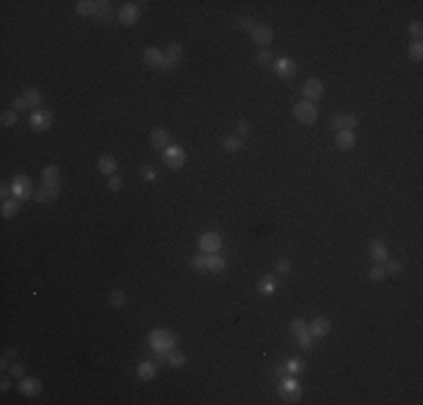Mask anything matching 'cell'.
I'll return each instance as SVG.
<instances>
[{
	"label": "cell",
	"mask_w": 423,
	"mask_h": 405,
	"mask_svg": "<svg viewBox=\"0 0 423 405\" xmlns=\"http://www.w3.org/2000/svg\"><path fill=\"white\" fill-rule=\"evenodd\" d=\"M97 11H99V0H79L77 2L79 16H97Z\"/></svg>",
	"instance_id": "22"
},
{
	"label": "cell",
	"mask_w": 423,
	"mask_h": 405,
	"mask_svg": "<svg viewBox=\"0 0 423 405\" xmlns=\"http://www.w3.org/2000/svg\"><path fill=\"white\" fill-rule=\"evenodd\" d=\"M254 61H257L259 65H268L270 61H272V54H270L268 48H264V50H259V52L254 54Z\"/></svg>",
	"instance_id": "39"
},
{
	"label": "cell",
	"mask_w": 423,
	"mask_h": 405,
	"mask_svg": "<svg viewBox=\"0 0 423 405\" xmlns=\"http://www.w3.org/2000/svg\"><path fill=\"white\" fill-rule=\"evenodd\" d=\"M167 365L169 367H185L187 365V356L180 349H171V351H167Z\"/></svg>",
	"instance_id": "24"
},
{
	"label": "cell",
	"mask_w": 423,
	"mask_h": 405,
	"mask_svg": "<svg viewBox=\"0 0 423 405\" xmlns=\"http://www.w3.org/2000/svg\"><path fill=\"white\" fill-rule=\"evenodd\" d=\"M225 259L223 257H218V255H207V270L210 272H223L225 270Z\"/></svg>",
	"instance_id": "28"
},
{
	"label": "cell",
	"mask_w": 423,
	"mask_h": 405,
	"mask_svg": "<svg viewBox=\"0 0 423 405\" xmlns=\"http://www.w3.org/2000/svg\"><path fill=\"white\" fill-rule=\"evenodd\" d=\"M223 149L225 151H241L243 149V138L241 135H228V138H223Z\"/></svg>",
	"instance_id": "27"
},
{
	"label": "cell",
	"mask_w": 423,
	"mask_h": 405,
	"mask_svg": "<svg viewBox=\"0 0 423 405\" xmlns=\"http://www.w3.org/2000/svg\"><path fill=\"white\" fill-rule=\"evenodd\" d=\"M221 234L218 232H205V234H201V239H198V248H201L205 255H216L218 250H221Z\"/></svg>",
	"instance_id": "6"
},
{
	"label": "cell",
	"mask_w": 423,
	"mask_h": 405,
	"mask_svg": "<svg viewBox=\"0 0 423 405\" xmlns=\"http://www.w3.org/2000/svg\"><path fill=\"white\" fill-rule=\"evenodd\" d=\"M293 117L302 124V126H311V124L317 122V108L313 101H297L293 106Z\"/></svg>",
	"instance_id": "2"
},
{
	"label": "cell",
	"mask_w": 423,
	"mask_h": 405,
	"mask_svg": "<svg viewBox=\"0 0 423 405\" xmlns=\"http://www.w3.org/2000/svg\"><path fill=\"white\" fill-rule=\"evenodd\" d=\"M171 144V135H169V131H164V128H153V131H151V146H153V149H167V146H169Z\"/></svg>",
	"instance_id": "17"
},
{
	"label": "cell",
	"mask_w": 423,
	"mask_h": 405,
	"mask_svg": "<svg viewBox=\"0 0 423 405\" xmlns=\"http://www.w3.org/2000/svg\"><path fill=\"white\" fill-rule=\"evenodd\" d=\"M191 268H194V270H198V272L207 270V255H205V252H203V255H196L194 259H191Z\"/></svg>",
	"instance_id": "37"
},
{
	"label": "cell",
	"mask_w": 423,
	"mask_h": 405,
	"mask_svg": "<svg viewBox=\"0 0 423 405\" xmlns=\"http://www.w3.org/2000/svg\"><path fill=\"white\" fill-rule=\"evenodd\" d=\"M302 95H304L306 101H313V104H315V101L322 99V95H324V84L320 79H308L306 84L302 86Z\"/></svg>",
	"instance_id": "10"
},
{
	"label": "cell",
	"mask_w": 423,
	"mask_h": 405,
	"mask_svg": "<svg viewBox=\"0 0 423 405\" xmlns=\"http://www.w3.org/2000/svg\"><path fill=\"white\" fill-rule=\"evenodd\" d=\"M149 345L153 347L155 353L158 351L167 353V351H171V349L178 345V338H176L174 333H169L167 329H155V331L149 333Z\"/></svg>",
	"instance_id": "1"
},
{
	"label": "cell",
	"mask_w": 423,
	"mask_h": 405,
	"mask_svg": "<svg viewBox=\"0 0 423 405\" xmlns=\"http://www.w3.org/2000/svg\"><path fill=\"white\" fill-rule=\"evenodd\" d=\"M241 27H243V29H250V32H252L254 21H252V18H241Z\"/></svg>",
	"instance_id": "49"
},
{
	"label": "cell",
	"mask_w": 423,
	"mask_h": 405,
	"mask_svg": "<svg viewBox=\"0 0 423 405\" xmlns=\"http://www.w3.org/2000/svg\"><path fill=\"white\" fill-rule=\"evenodd\" d=\"M122 187H124L122 178H120V176H111V180H108V189H111V192H120Z\"/></svg>",
	"instance_id": "46"
},
{
	"label": "cell",
	"mask_w": 423,
	"mask_h": 405,
	"mask_svg": "<svg viewBox=\"0 0 423 405\" xmlns=\"http://www.w3.org/2000/svg\"><path fill=\"white\" fill-rule=\"evenodd\" d=\"M369 277L374 279V282H383V279L387 277V272H385V266L383 263H374L369 270Z\"/></svg>",
	"instance_id": "34"
},
{
	"label": "cell",
	"mask_w": 423,
	"mask_h": 405,
	"mask_svg": "<svg viewBox=\"0 0 423 405\" xmlns=\"http://www.w3.org/2000/svg\"><path fill=\"white\" fill-rule=\"evenodd\" d=\"M295 340H297V345H300L302 349H313V340H315V338H313L308 331H304V333L295 336Z\"/></svg>",
	"instance_id": "35"
},
{
	"label": "cell",
	"mask_w": 423,
	"mask_h": 405,
	"mask_svg": "<svg viewBox=\"0 0 423 405\" xmlns=\"http://www.w3.org/2000/svg\"><path fill=\"white\" fill-rule=\"evenodd\" d=\"M0 122H2V126H14V124L18 122V113L16 111H2V115H0Z\"/></svg>",
	"instance_id": "33"
},
{
	"label": "cell",
	"mask_w": 423,
	"mask_h": 405,
	"mask_svg": "<svg viewBox=\"0 0 423 405\" xmlns=\"http://www.w3.org/2000/svg\"><path fill=\"white\" fill-rule=\"evenodd\" d=\"M257 290H259L261 295H272L277 290V282L272 277H261L259 284H257Z\"/></svg>",
	"instance_id": "29"
},
{
	"label": "cell",
	"mask_w": 423,
	"mask_h": 405,
	"mask_svg": "<svg viewBox=\"0 0 423 405\" xmlns=\"http://www.w3.org/2000/svg\"><path fill=\"white\" fill-rule=\"evenodd\" d=\"M18 387H21V392L25 396H38L43 392V383L38 378H34V376H32V378H27V376H25V378H21Z\"/></svg>",
	"instance_id": "15"
},
{
	"label": "cell",
	"mask_w": 423,
	"mask_h": 405,
	"mask_svg": "<svg viewBox=\"0 0 423 405\" xmlns=\"http://www.w3.org/2000/svg\"><path fill=\"white\" fill-rule=\"evenodd\" d=\"M59 178H61V171H59L57 165H48L43 167L41 171V180L43 185H59Z\"/></svg>",
	"instance_id": "23"
},
{
	"label": "cell",
	"mask_w": 423,
	"mask_h": 405,
	"mask_svg": "<svg viewBox=\"0 0 423 405\" xmlns=\"http://www.w3.org/2000/svg\"><path fill=\"white\" fill-rule=\"evenodd\" d=\"M108 302H111V306L122 309L124 304H126V293H124L122 288H113L111 293H108Z\"/></svg>",
	"instance_id": "30"
},
{
	"label": "cell",
	"mask_w": 423,
	"mask_h": 405,
	"mask_svg": "<svg viewBox=\"0 0 423 405\" xmlns=\"http://www.w3.org/2000/svg\"><path fill=\"white\" fill-rule=\"evenodd\" d=\"M302 369H304V363L297 360V358H291L288 365H286V372H291V374H297V372H302Z\"/></svg>",
	"instance_id": "44"
},
{
	"label": "cell",
	"mask_w": 423,
	"mask_h": 405,
	"mask_svg": "<svg viewBox=\"0 0 423 405\" xmlns=\"http://www.w3.org/2000/svg\"><path fill=\"white\" fill-rule=\"evenodd\" d=\"M279 394L284 396V399H288L291 403H295V399L300 396V385H297V380L284 378V380L279 383Z\"/></svg>",
	"instance_id": "14"
},
{
	"label": "cell",
	"mask_w": 423,
	"mask_h": 405,
	"mask_svg": "<svg viewBox=\"0 0 423 405\" xmlns=\"http://www.w3.org/2000/svg\"><path fill=\"white\" fill-rule=\"evenodd\" d=\"M250 36H252V43H257V45L264 50V48H268L270 43H272L275 32H272V27H268V25H254L252 32H250Z\"/></svg>",
	"instance_id": "7"
},
{
	"label": "cell",
	"mask_w": 423,
	"mask_h": 405,
	"mask_svg": "<svg viewBox=\"0 0 423 405\" xmlns=\"http://www.w3.org/2000/svg\"><path fill=\"white\" fill-rule=\"evenodd\" d=\"M30 126L34 128V131H48L50 126H52V113L50 111H41V108H36V111L30 115Z\"/></svg>",
	"instance_id": "9"
},
{
	"label": "cell",
	"mask_w": 423,
	"mask_h": 405,
	"mask_svg": "<svg viewBox=\"0 0 423 405\" xmlns=\"http://www.w3.org/2000/svg\"><path fill=\"white\" fill-rule=\"evenodd\" d=\"M11 111H16V113H23V111H30V104H27L25 97H16L14 99V104H11Z\"/></svg>",
	"instance_id": "41"
},
{
	"label": "cell",
	"mask_w": 423,
	"mask_h": 405,
	"mask_svg": "<svg viewBox=\"0 0 423 405\" xmlns=\"http://www.w3.org/2000/svg\"><path fill=\"white\" fill-rule=\"evenodd\" d=\"M9 374L14 376V378H25V365H21V363H11V367H9Z\"/></svg>",
	"instance_id": "42"
},
{
	"label": "cell",
	"mask_w": 423,
	"mask_h": 405,
	"mask_svg": "<svg viewBox=\"0 0 423 405\" xmlns=\"http://www.w3.org/2000/svg\"><path fill=\"white\" fill-rule=\"evenodd\" d=\"M407 29H410V34H412V36L417 38V41H421V34H423V25H421V21H412Z\"/></svg>",
	"instance_id": "43"
},
{
	"label": "cell",
	"mask_w": 423,
	"mask_h": 405,
	"mask_svg": "<svg viewBox=\"0 0 423 405\" xmlns=\"http://www.w3.org/2000/svg\"><path fill=\"white\" fill-rule=\"evenodd\" d=\"M275 374H277V376H284V374H286V367H284V365H279V367L275 369Z\"/></svg>",
	"instance_id": "51"
},
{
	"label": "cell",
	"mask_w": 423,
	"mask_h": 405,
	"mask_svg": "<svg viewBox=\"0 0 423 405\" xmlns=\"http://www.w3.org/2000/svg\"><path fill=\"white\" fill-rule=\"evenodd\" d=\"M142 59H144V63L147 65H151V68H160L162 65V61H164V50H160V48H147L142 52Z\"/></svg>",
	"instance_id": "16"
},
{
	"label": "cell",
	"mask_w": 423,
	"mask_h": 405,
	"mask_svg": "<svg viewBox=\"0 0 423 405\" xmlns=\"http://www.w3.org/2000/svg\"><path fill=\"white\" fill-rule=\"evenodd\" d=\"M383 266H385V272H387V275H401L403 268H405L401 261H392V259H387Z\"/></svg>",
	"instance_id": "36"
},
{
	"label": "cell",
	"mask_w": 423,
	"mask_h": 405,
	"mask_svg": "<svg viewBox=\"0 0 423 405\" xmlns=\"http://www.w3.org/2000/svg\"><path fill=\"white\" fill-rule=\"evenodd\" d=\"M0 212H2L5 219H14V216L18 214V198H7V201H2Z\"/></svg>",
	"instance_id": "25"
},
{
	"label": "cell",
	"mask_w": 423,
	"mask_h": 405,
	"mask_svg": "<svg viewBox=\"0 0 423 405\" xmlns=\"http://www.w3.org/2000/svg\"><path fill=\"white\" fill-rule=\"evenodd\" d=\"M11 192H14V198L25 201V198L34 196L36 189L32 187V178L25 176V174H18V176H14V180H11Z\"/></svg>",
	"instance_id": "4"
},
{
	"label": "cell",
	"mask_w": 423,
	"mask_h": 405,
	"mask_svg": "<svg viewBox=\"0 0 423 405\" xmlns=\"http://www.w3.org/2000/svg\"><path fill=\"white\" fill-rule=\"evenodd\" d=\"M140 14H142V7H140L138 2H126V5H122V9H120V23L131 27L140 21Z\"/></svg>",
	"instance_id": "8"
},
{
	"label": "cell",
	"mask_w": 423,
	"mask_h": 405,
	"mask_svg": "<svg viewBox=\"0 0 423 405\" xmlns=\"http://www.w3.org/2000/svg\"><path fill=\"white\" fill-rule=\"evenodd\" d=\"M369 257L376 263H385L390 259V248L383 241H371L369 243Z\"/></svg>",
	"instance_id": "13"
},
{
	"label": "cell",
	"mask_w": 423,
	"mask_h": 405,
	"mask_svg": "<svg viewBox=\"0 0 423 405\" xmlns=\"http://www.w3.org/2000/svg\"><path fill=\"white\" fill-rule=\"evenodd\" d=\"M16 356H18V351L14 349V347H9V349L5 351V358H9V360H16Z\"/></svg>",
	"instance_id": "50"
},
{
	"label": "cell",
	"mask_w": 423,
	"mask_h": 405,
	"mask_svg": "<svg viewBox=\"0 0 423 405\" xmlns=\"http://www.w3.org/2000/svg\"><path fill=\"white\" fill-rule=\"evenodd\" d=\"M407 54L412 61H421L423 59V43L421 41H414L410 48H407Z\"/></svg>",
	"instance_id": "32"
},
{
	"label": "cell",
	"mask_w": 423,
	"mask_h": 405,
	"mask_svg": "<svg viewBox=\"0 0 423 405\" xmlns=\"http://www.w3.org/2000/svg\"><path fill=\"white\" fill-rule=\"evenodd\" d=\"M304 331H308V324L302 318H295V320L291 322V333L293 336H300V333H304Z\"/></svg>",
	"instance_id": "38"
},
{
	"label": "cell",
	"mask_w": 423,
	"mask_h": 405,
	"mask_svg": "<svg viewBox=\"0 0 423 405\" xmlns=\"http://www.w3.org/2000/svg\"><path fill=\"white\" fill-rule=\"evenodd\" d=\"M155 374H158V369H155V363H140L138 365V376L142 380H153L155 378Z\"/></svg>",
	"instance_id": "26"
},
{
	"label": "cell",
	"mask_w": 423,
	"mask_h": 405,
	"mask_svg": "<svg viewBox=\"0 0 423 405\" xmlns=\"http://www.w3.org/2000/svg\"><path fill=\"white\" fill-rule=\"evenodd\" d=\"M9 192H11V185L2 182V187H0V196H2V201H7V198H9Z\"/></svg>",
	"instance_id": "48"
},
{
	"label": "cell",
	"mask_w": 423,
	"mask_h": 405,
	"mask_svg": "<svg viewBox=\"0 0 423 405\" xmlns=\"http://www.w3.org/2000/svg\"><path fill=\"white\" fill-rule=\"evenodd\" d=\"M162 160H164V165L169 167V169H180V167L185 165V160H187V153H185V149H182L180 144H169V146L162 151Z\"/></svg>",
	"instance_id": "3"
},
{
	"label": "cell",
	"mask_w": 423,
	"mask_h": 405,
	"mask_svg": "<svg viewBox=\"0 0 423 405\" xmlns=\"http://www.w3.org/2000/svg\"><path fill=\"white\" fill-rule=\"evenodd\" d=\"M11 380H14V376H11V374L7 376V374H5V376H2V380H0V389H2V392H9Z\"/></svg>",
	"instance_id": "47"
},
{
	"label": "cell",
	"mask_w": 423,
	"mask_h": 405,
	"mask_svg": "<svg viewBox=\"0 0 423 405\" xmlns=\"http://www.w3.org/2000/svg\"><path fill=\"white\" fill-rule=\"evenodd\" d=\"M237 135H241V138L250 135V122L248 119H239L237 122Z\"/></svg>",
	"instance_id": "45"
},
{
	"label": "cell",
	"mask_w": 423,
	"mask_h": 405,
	"mask_svg": "<svg viewBox=\"0 0 423 405\" xmlns=\"http://www.w3.org/2000/svg\"><path fill=\"white\" fill-rule=\"evenodd\" d=\"M180 59H182V45H180L178 41L169 43L167 50H164V61H162V65H160V70H162V72H169L171 68L178 65Z\"/></svg>",
	"instance_id": "5"
},
{
	"label": "cell",
	"mask_w": 423,
	"mask_h": 405,
	"mask_svg": "<svg viewBox=\"0 0 423 405\" xmlns=\"http://www.w3.org/2000/svg\"><path fill=\"white\" fill-rule=\"evenodd\" d=\"M275 272L277 275H281V277H286V275H291V261L288 259H279L275 266Z\"/></svg>",
	"instance_id": "40"
},
{
	"label": "cell",
	"mask_w": 423,
	"mask_h": 405,
	"mask_svg": "<svg viewBox=\"0 0 423 405\" xmlns=\"http://www.w3.org/2000/svg\"><path fill=\"white\" fill-rule=\"evenodd\" d=\"M354 144H356L354 131H338V133H335V146H338L340 151L354 149Z\"/></svg>",
	"instance_id": "19"
},
{
	"label": "cell",
	"mask_w": 423,
	"mask_h": 405,
	"mask_svg": "<svg viewBox=\"0 0 423 405\" xmlns=\"http://www.w3.org/2000/svg\"><path fill=\"white\" fill-rule=\"evenodd\" d=\"M275 72L279 77H284V79H293V77L297 75V63L291 59V57H281V59H277V63H275Z\"/></svg>",
	"instance_id": "12"
},
{
	"label": "cell",
	"mask_w": 423,
	"mask_h": 405,
	"mask_svg": "<svg viewBox=\"0 0 423 405\" xmlns=\"http://www.w3.org/2000/svg\"><path fill=\"white\" fill-rule=\"evenodd\" d=\"M331 331V322L327 320V318H315V320L308 324V333H311L313 338H324Z\"/></svg>",
	"instance_id": "18"
},
{
	"label": "cell",
	"mask_w": 423,
	"mask_h": 405,
	"mask_svg": "<svg viewBox=\"0 0 423 405\" xmlns=\"http://www.w3.org/2000/svg\"><path fill=\"white\" fill-rule=\"evenodd\" d=\"M23 97H25L27 104H30V108H34V111H36V108L43 104V95L36 90V88H30V90H25V92H23Z\"/></svg>",
	"instance_id": "31"
},
{
	"label": "cell",
	"mask_w": 423,
	"mask_h": 405,
	"mask_svg": "<svg viewBox=\"0 0 423 405\" xmlns=\"http://www.w3.org/2000/svg\"><path fill=\"white\" fill-rule=\"evenodd\" d=\"M97 169H99V174H104V176H115L117 160L113 155H101L99 160H97Z\"/></svg>",
	"instance_id": "21"
},
{
	"label": "cell",
	"mask_w": 423,
	"mask_h": 405,
	"mask_svg": "<svg viewBox=\"0 0 423 405\" xmlns=\"http://www.w3.org/2000/svg\"><path fill=\"white\" fill-rule=\"evenodd\" d=\"M331 124H333L335 131H354L358 126V117L356 115H338V117H333Z\"/></svg>",
	"instance_id": "20"
},
{
	"label": "cell",
	"mask_w": 423,
	"mask_h": 405,
	"mask_svg": "<svg viewBox=\"0 0 423 405\" xmlns=\"http://www.w3.org/2000/svg\"><path fill=\"white\" fill-rule=\"evenodd\" d=\"M57 198H59V185H41L34 192V201L38 205H48V202L57 201Z\"/></svg>",
	"instance_id": "11"
}]
</instances>
